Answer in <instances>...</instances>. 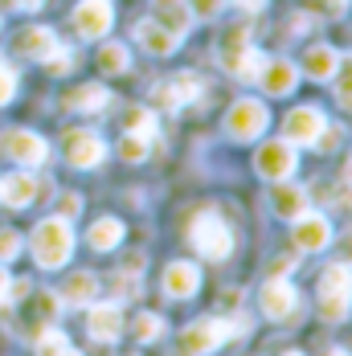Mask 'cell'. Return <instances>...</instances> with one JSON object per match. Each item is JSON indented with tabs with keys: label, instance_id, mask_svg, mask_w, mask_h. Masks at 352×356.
<instances>
[{
	"label": "cell",
	"instance_id": "obj_1",
	"mask_svg": "<svg viewBox=\"0 0 352 356\" xmlns=\"http://www.w3.org/2000/svg\"><path fill=\"white\" fill-rule=\"evenodd\" d=\"M246 332H250L246 316H230V320H221V316H201V320H193L180 336H176V353L180 356H209V353H217L225 340L246 336Z\"/></svg>",
	"mask_w": 352,
	"mask_h": 356
},
{
	"label": "cell",
	"instance_id": "obj_2",
	"mask_svg": "<svg viewBox=\"0 0 352 356\" xmlns=\"http://www.w3.org/2000/svg\"><path fill=\"white\" fill-rule=\"evenodd\" d=\"M33 258L37 266H45V270H58V266H66L74 254V229L66 217H45L41 225L33 229Z\"/></svg>",
	"mask_w": 352,
	"mask_h": 356
},
{
	"label": "cell",
	"instance_id": "obj_3",
	"mask_svg": "<svg viewBox=\"0 0 352 356\" xmlns=\"http://www.w3.org/2000/svg\"><path fill=\"white\" fill-rule=\"evenodd\" d=\"M316 312H319V320H328V323L349 320V312H352V266L332 262V266L319 275Z\"/></svg>",
	"mask_w": 352,
	"mask_h": 356
},
{
	"label": "cell",
	"instance_id": "obj_4",
	"mask_svg": "<svg viewBox=\"0 0 352 356\" xmlns=\"http://www.w3.org/2000/svg\"><path fill=\"white\" fill-rule=\"evenodd\" d=\"M189 238H193V246L201 258H209V262H225L230 254H234V234H230V225L225 221H217L213 213H201L193 221V229H189Z\"/></svg>",
	"mask_w": 352,
	"mask_h": 356
},
{
	"label": "cell",
	"instance_id": "obj_5",
	"mask_svg": "<svg viewBox=\"0 0 352 356\" xmlns=\"http://www.w3.org/2000/svg\"><path fill=\"white\" fill-rule=\"evenodd\" d=\"M266 123H271L266 103H258V99H238V103L230 107V115H225V136L238 140V143H250L266 131Z\"/></svg>",
	"mask_w": 352,
	"mask_h": 356
},
{
	"label": "cell",
	"instance_id": "obj_6",
	"mask_svg": "<svg viewBox=\"0 0 352 356\" xmlns=\"http://www.w3.org/2000/svg\"><path fill=\"white\" fill-rule=\"evenodd\" d=\"M0 152H4L8 160L25 164V168H37V164H45V160H49V143L41 140L37 131H29V127L0 131Z\"/></svg>",
	"mask_w": 352,
	"mask_h": 356
},
{
	"label": "cell",
	"instance_id": "obj_7",
	"mask_svg": "<svg viewBox=\"0 0 352 356\" xmlns=\"http://www.w3.org/2000/svg\"><path fill=\"white\" fill-rule=\"evenodd\" d=\"M295 168H299V156H295V143H287V140L262 143L258 156H254V172L262 180H287Z\"/></svg>",
	"mask_w": 352,
	"mask_h": 356
},
{
	"label": "cell",
	"instance_id": "obj_8",
	"mask_svg": "<svg viewBox=\"0 0 352 356\" xmlns=\"http://www.w3.org/2000/svg\"><path fill=\"white\" fill-rule=\"evenodd\" d=\"M111 21H115V4L111 0H78L74 4V29H78V37L99 41V37H106Z\"/></svg>",
	"mask_w": 352,
	"mask_h": 356
},
{
	"label": "cell",
	"instance_id": "obj_9",
	"mask_svg": "<svg viewBox=\"0 0 352 356\" xmlns=\"http://www.w3.org/2000/svg\"><path fill=\"white\" fill-rule=\"evenodd\" d=\"M323 123H328V119H323L319 107H295L282 119V136H287V143H295V147H312Z\"/></svg>",
	"mask_w": 352,
	"mask_h": 356
},
{
	"label": "cell",
	"instance_id": "obj_10",
	"mask_svg": "<svg viewBox=\"0 0 352 356\" xmlns=\"http://www.w3.org/2000/svg\"><path fill=\"white\" fill-rule=\"evenodd\" d=\"M258 303H262V316L266 320H291L295 307H299V291L287 283V279H266Z\"/></svg>",
	"mask_w": 352,
	"mask_h": 356
},
{
	"label": "cell",
	"instance_id": "obj_11",
	"mask_svg": "<svg viewBox=\"0 0 352 356\" xmlns=\"http://www.w3.org/2000/svg\"><path fill=\"white\" fill-rule=\"evenodd\" d=\"M201 78L193 70H184V74H176V78H164L160 82V90H156V99H160V107H168V111H180V107H189V103H197L201 99Z\"/></svg>",
	"mask_w": 352,
	"mask_h": 356
},
{
	"label": "cell",
	"instance_id": "obj_12",
	"mask_svg": "<svg viewBox=\"0 0 352 356\" xmlns=\"http://www.w3.org/2000/svg\"><path fill=\"white\" fill-rule=\"evenodd\" d=\"M291 225H295V246L303 250V254H319V250L332 246V225H328V217H319V213L307 209L303 217H295Z\"/></svg>",
	"mask_w": 352,
	"mask_h": 356
},
{
	"label": "cell",
	"instance_id": "obj_13",
	"mask_svg": "<svg viewBox=\"0 0 352 356\" xmlns=\"http://www.w3.org/2000/svg\"><path fill=\"white\" fill-rule=\"evenodd\" d=\"M86 332H90L99 344H115V340L123 336V312H119V303H90Z\"/></svg>",
	"mask_w": 352,
	"mask_h": 356
},
{
	"label": "cell",
	"instance_id": "obj_14",
	"mask_svg": "<svg viewBox=\"0 0 352 356\" xmlns=\"http://www.w3.org/2000/svg\"><path fill=\"white\" fill-rule=\"evenodd\" d=\"M258 82H262V90H266L271 99H282V95L295 90V82H299V66H291L287 58H266L262 70H258Z\"/></svg>",
	"mask_w": 352,
	"mask_h": 356
},
{
	"label": "cell",
	"instance_id": "obj_15",
	"mask_svg": "<svg viewBox=\"0 0 352 356\" xmlns=\"http://www.w3.org/2000/svg\"><path fill=\"white\" fill-rule=\"evenodd\" d=\"M106 156V143L95 131H70L66 136V160L74 168H99Z\"/></svg>",
	"mask_w": 352,
	"mask_h": 356
},
{
	"label": "cell",
	"instance_id": "obj_16",
	"mask_svg": "<svg viewBox=\"0 0 352 356\" xmlns=\"http://www.w3.org/2000/svg\"><path fill=\"white\" fill-rule=\"evenodd\" d=\"M271 209H275V217H282V221L303 217L307 213V188H303V184L275 180V188H271Z\"/></svg>",
	"mask_w": 352,
	"mask_h": 356
},
{
	"label": "cell",
	"instance_id": "obj_17",
	"mask_svg": "<svg viewBox=\"0 0 352 356\" xmlns=\"http://www.w3.org/2000/svg\"><path fill=\"white\" fill-rule=\"evenodd\" d=\"M37 193H41V180H37L33 172H13V177L0 180V201H4V205H13V209L33 205Z\"/></svg>",
	"mask_w": 352,
	"mask_h": 356
},
{
	"label": "cell",
	"instance_id": "obj_18",
	"mask_svg": "<svg viewBox=\"0 0 352 356\" xmlns=\"http://www.w3.org/2000/svg\"><path fill=\"white\" fill-rule=\"evenodd\" d=\"M197 286H201V270L193 262H168V270H164V295L168 299H193Z\"/></svg>",
	"mask_w": 352,
	"mask_h": 356
},
{
	"label": "cell",
	"instance_id": "obj_19",
	"mask_svg": "<svg viewBox=\"0 0 352 356\" xmlns=\"http://www.w3.org/2000/svg\"><path fill=\"white\" fill-rule=\"evenodd\" d=\"M54 49H58V37H54V29H45V25H33V29H25V33L13 41V54L33 58V62H45Z\"/></svg>",
	"mask_w": 352,
	"mask_h": 356
},
{
	"label": "cell",
	"instance_id": "obj_20",
	"mask_svg": "<svg viewBox=\"0 0 352 356\" xmlns=\"http://www.w3.org/2000/svg\"><path fill=\"white\" fill-rule=\"evenodd\" d=\"M136 41L143 45V54H152V58H168L176 45H180V37L168 33V29H160L152 17H143L140 25H136Z\"/></svg>",
	"mask_w": 352,
	"mask_h": 356
},
{
	"label": "cell",
	"instance_id": "obj_21",
	"mask_svg": "<svg viewBox=\"0 0 352 356\" xmlns=\"http://www.w3.org/2000/svg\"><path fill=\"white\" fill-rule=\"evenodd\" d=\"M152 21H156L160 29H168V33H176L180 41H184L189 25H193V13H189V4H184V0H156Z\"/></svg>",
	"mask_w": 352,
	"mask_h": 356
},
{
	"label": "cell",
	"instance_id": "obj_22",
	"mask_svg": "<svg viewBox=\"0 0 352 356\" xmlns=\"http://www.w3.org/2000/svg\"><path fill=\"white\" fill-rule=\"evenodd\" d=\"M95 295H99V279L90 270H74L70 279H66V286H62V299L74 303V307H90Z\"/></svg>",
	"mask_w": 352,
	"mask_h": 356
},
{
	"label": "cell",
	"instance_id": "obj_23",
	"mask_svg": "<svg viewBox=\"0 0 352 356\" xmlns=\"http://www.w3.org/2000/svg\"><path fill=\"white\" fill-rule=\"evenodd\" d=\"M303 70H307V78H316V82H328L332 74L340 70V54L332 45H312L307 58H303Z\"/></svg>",
	"mask_w": 352,
	"mask_h": 356
},
{
	"label": "cell",
	"instance_id": "obj_24",
	"mask_svg": "<svg viewBox=\"0 0 352 356\" xmlns=\"http://www.w3.org/2000/svg\"><path fill=\"white\" fill-rule=\"evenodd\" d=\"M106 103H111V90H103L99 82H86V86H78V90H70L66 95V107L70 111H103Z\"/></svg>",
	"mask_w": 352,
	"mask_h": 356
},
{
	"label": "cell",
	"instance_id": "obj_25",
	"mask_svg": "<svg viewBox=\"0 0 352 356\" xmlns=\"http://www.w3.org/2000/svg\"><path fill=\"white\" fill-rule=\"evenodd\" d=\"M242 49H250V25H230L225 33H221V45H217V58H221V66H230Z\"/></svg>",
	"mask_w": 352,
	"mask_h": 356
},
{
	"label": "cell",
	"instance_id": "obj_26",
	"mask_svg": "<svg viewBox=\"0 0 352 356\" xmlns=\"http://www.w3.org/2000/svg\"><path fill=\"white\" fill-rule=\"evenodd\" d=\"M123 242V221L119 217H99L90 225V246L95 250H115Z\"/></svg>",
	"mask_w": 352,
	"mask_h": 356
},
{
	"label": "cell",
	"instance_id": "obj_27",
	"mask_svg": "<svg viewBox=\"0 0 352 356\" xmlns=\"http://www.w3.org/2000/svg\"><path fill=\"white\" fill-rule=\"evenodd\" d=\"M131 66V58H127V45H119V41H106L103 49H99V70L103 74H123Z\"/></svg>",
	"mask_w": 352,
	"mask_h": 356
},
{
	"label": "cell",
	"instance_id": "obj_28",
	"mask_svg": "<svg viewBox=\"0 0 352 356\" xmlns=\"http://www.w3.org/2000/svg\"><path fill=\"white\" fill-rule=\"evenodd\" d=\"M262 62H266V58H262L258 49H242V54H238V58H234V62H230L225 70L234 74V78H258Z\"/></svg>",
	"mask_w": 352,
	"mask_h": 356
},
{
	"label": "cell",
	"instance_id": "obj_29",
	"mask_svg": "<svg viewBox=\"0 0 352 356\" xmlns=\"http://www.w3.org/2000/svg\"><path fill=\"white\" fill-rule=\"evenodd\" d=\"M131 332H136V340H140V344H152V340H160V336H164V320H160L156 312H143V316H136Z\"/></svg>",
	"mask_w": 352,
	"mask_h": 356
},
{
	"label": "cell",
	"instance_id": "obj_30",
	"mask_svg": "<svg viewBox=\"0 0 352 356\" xmlns=\"http://www.w3.org/2000/svg\"><path fill=\"white\" fill-rule=\"evenodd\" d=\"M58 312H62V295H54V291H41V295H33V316L37 323L45 327L49 320H58Z\"/></svg>",
	"mask_w": 352,
	"mask_h": 356
},
{
	"label": "cell",
	"instance_id": "obj_31",
	"mask_svg": "<svg viewBox=\"0 0 352 356\" xmlns=\"http://www.w3.org/2000/svg\"><path fill=\"white\" fill-rule=\"evenodd\" d=\"M66 348H70V340L62 332H54V327H41L37 332V356H62Z\"/></svg>",
	"mask_w": 352,
	"mask_h": 356
},
{
	"label": "cell",
	"instance_id": "obj_32",
	"mask_svg": "<svg viewBox=\"0 0 352 356\" xmlns=\"http://www.w3.org/2000/svg\"><path fill=\"white\" fill-rule=\"evenodd\" d=\"M115 152H119V160L140 164L143 156H147V140H143V136H136V131H127V136L119 140V147H115Z\"/></svg>",
	"mask_w": 352,
	"mask_h": 356
},
{
	"label": "cell",
	"instance_id": "obj_33",
	"mask_svg": "<svg viewBox=\"0 0 352 356\" xmlns=\"http://www.w3.org/2000/svg\"><path fill=\"white\" fill-rule=\"evenodd\" d=\"M111 295H115V303H127V299H136V295H140V275H131V270L115 275V279H111Z\"/></svg>",
	"mask_w": 352,
	"mask_h": 356
},
{
	"label": "cell",
	"instance_id": "obj_34",
	"mask_svg": "<svg viewBox=\"0 0 352 356\" xmlns=\"http://www.w3.org/2000/svg\"><path fill=\"white\" fill-rule=\"evenodd\" d=\"M332 78H336V99H340V107L352 111V58L349 62L340 58V70L332 74Z\"/></svg>",
	"mask_w": 352,
	"mask_h": 356
},
{
	"label": "cell",
	"instance_id": "obj_35",
	"mask_svg": "<svg viewBox=\"0 0 352 356\" xmlns=\"http://www.w3.org/2000/svg\"><path fill=\"white\" fill-rule=\"evenodd\" d=\"M127 131H136V136H143V140H152V131H156V115L152 111H127Z\"/></svg>",
	"mask_w": 352,
	"mask_h": 356
},
{
	"label": "cell",
	"instance_id": "obj_36",
	"mask_svg": "<svg viewBox=\"0 0 352 356\" xmlns=\"http://www.w3.org/2000/svg\"><path fill=\"white\" fill-rule=\"evenodd\" d=\"M340 140H344V131H340L336 123H323L312 147H316V152H336V147H340Z\"/></svg>",
	"mask_w": 352,
	"mask_h": 356
},
{
	"label": "cell",
	"instance_id": "obj_37",
	"mask_svg": "<svg viewBox=\"0 0 352 356\" xmlns=\"http://www.w3.org/2000/svg\"><path fill=\"white\" fill-rule=\"evenodd\" d=\"M21 246H25V242H21L17 229H0V262H13V258L21 254Z\"/></svg>",
	"mask_w": 352,
	"mask_h": 356
},
{
	"label": "cell",
	"instance_id": "obj_38",
	"mask_svg": "<svg viewBox=\"0 0 352 356\" xmlns=\"http://www.w3.org/2000/svg\"><path fill=\"white\" fill-rule=\"evenodd\" d=\"M70 66H74V58H70V49H62V45L45 58V70L49 74H70Z\"/></svg>",
	"mask_w": 352,
	"mask_h": 356
},
{
	"label": "cell",
	"instance_id": "obj_39",
	"mask_svg": "<svg viewBox=\"0 0 352 356\" xmlns=\"http://www.w3.org/2000/svg\"><path fill=\"white\" fill-rule=\"evenodd\" d=\"M184 4H189V13H193V17H217L225 0H184Z\"/></svg>",
	"mask_w": 352,
	"mask_h": 356
},
{
	"label": "cell",
	"instance_id": "obj_40",
	"mask_svg": "<svg viewBox=\"0 0 352 356\" xmlns=\"http://www.w3.org/2000/svg\"><path fill=\"white\" fill-rule=\"evenodd\" d=\"M13 95H17V74L0 66V107H4V103H13Z\"/></svg>",
	"mask_w": 352,
	"mask_h": 356
},
{
	"label": "cell",
	"instance_id": "obj_41",
	"mask_svg": "<svg viewBox=\"0 0 352 356\" xmlns=\"http://www.w3.org/2000/svg\"><path fill=\"white\" fill-rule=\"evenodd\" d=\"M78 213H82V197H78V193H62L58 217H66V221H70V217H78Z\"/></svg>",
	"mask_w": 352,
	"mask_h": 356
},
{
	"label": "cell",
	"instance_id": "obj_42",
	"mask_svg": "<svg viewBox=\"0 0 352 356\" xmlns=\"http://www.w3.org/2000/svg\"><path fill=\"white\" fill-rule=\"evenodd\" d=\"M29 279H17V283H13V279H8V291H4V299H13V303H21V299H25V295H29Z\"/></svg>",
	"mask_w": 352,
	"mask_h": 356
},
{
	"label": "cell",
	"instance_id": "obj_43",
	"mask_svg": "<svg viewBox=\"0 0 352 356\" xmlns=\"http://www.w3.org/2000/svg\"><path fill=\"white\" fill-rule=\"evenodd\" d=\"M291 270H295V258H275L271 262V279H287Z\"/></svg>",
	"mask_w": 352,
	"mask_h": 356
},
{
	"label": "cell",
	"instance_id": "obj_44",
	"mask_svg": "<svg viewBox=\"0 0 352 356\" xmlns=\"http://www.w3.org/2000/svg\"><path fill=\"white\" fill-rule=\"evenodd\" d=\"M316 8H323V13H332V17H340V13L349 8V0H316Z\"/></svg>",
	"mask_w": 352,
	"mask_h": 356
},
{
	"label": "cell",
	"instance_id": "obj_45",
	"mask_svg": "<svg viewBox=\"0 0 352 356\" xmlns=\"http://www.w3.org/2000/svg\"><path fill=\"white\" fill-rule=\"evenodd\" d=\"M340 262H344V266H352V234H344V238H340Z\"/></svg>",
	"mask_w": 352,
	"mask_h": 356
},
{
	"label": "cell",
	"instance_id": "obj_46",
	"mask_svg": "<svg viewBox=\"0 0 352 356\" xmlns=\"http://www.w3.org/2000/svg\"><path fill=\"white\" fill-rule=\"evenodd\" d=\"M238 4H242L246 13H258V8H266V0H238Z\"/></svg>",
	"mask_w": 352,
	"mask_h": 356
},
{
	"label": "cell",
	"instance_id": "obj_47",
	"mask_svg": "<svg viewBox=\"0 0 352 356\" xmlns=\"http://www.w3.org/2000/svg\"><path fill=\"white\" fill-rule=\"evenodd\" d=\"M41 4H45V0H17V8H29V13H33V8H41Z\"/></svg>",
	"mask_w": 352,
	"mask_h": 356
},
{
	"label": "cell",
	"instance_id": "obj_48",
	"mask_svg": "<svg viewBox=\"0 0 352 356\" xmlns=\"http://www.w3.org/2000/svg\"><path fill=\"white\" fill-rule=\"evenodd\" d=\"M4 291H8V270L0 266V299H4Z\"/></svg>",
	"mask_w": 352,
	"mask_h": 356
},
{
	"label": "cell",
	"instance_id": "obj_49",
	"mask_svg": "<svg viewBox=\"0 0 352 356\" xmlns=\"http://www.w3.org/2000/svg\"><path fill=\"white\" fill-rule=\"evenodd\" d=\"M344 180L352 184V156H349V168H344Z\"/></svg>",
	"mask_w": 352,
	"mask_h": 356
},
{
	"label": "cell",
	"instance_id": "obj_50",
	"mask_svg": "<svg viewBox=\"0 0 352 356\" xmlns=\"http://www.w3.org/2000/svg\"><path fill=\"white\" fill-rule=\"evenodd\" d=\"M0 8H17V0H0Z\"/></svg>",
	"mask_w": 352,
	"mask_h": 356
},
{
	"label": "cell",
	"instance_id": "obj_51",
	"mask_svg": "<svg viewBox=\"0 0 352 356\" xmlns=\"http://www.w3.org/2000/svg\"><path fill=\"white\" fill-rule=\"evenodd\" d=\"M62 356H82V353H74V348H66V353H62Z\"/></svg>",
	"mask_w": 352,
	"mask_h": 356
},
{
	"label": "cell",
	"instance_id": "obj_52",
	"mask_svg": "<svg viewBox=\"0 0 352 356\" xmlns=\"http://www.w3.org/2000/svg\"><path fill=\"white\" fill-rule=\"evenodd\" d=\"M282 356H303V353H282Z\"/></svg>",
	"mask_w": 352,
	"mask_h": 356
},
{
	"label": "cell",
	"instance_id": "obj_53",
	"mask_svg": "<svg viewBox=\"0 0 352 356\" xmlns=\"http://www.w3.org/2000/svg\"><path fill=\"white\" fill-rule=\"evenodd\" d=\"M332 356H349V353H332Z\"/></svg>",
	"mask_w": 352,
	"mask_h": 356
},
{
	"label": "cell",
	"instance_id": "obj_54",
	"mask_svg": "<svg viewBox=\"0 0 352 356\" xmlns=\"http://www.w3.org/2000/svg\"><path fill=\"white\" fill-rule=\"evenodd\" d=\"M127 356H136V353H127Z\"/></svg>",
	"mask_w": 352,
	"mask_h": 356
}]
</instances>
